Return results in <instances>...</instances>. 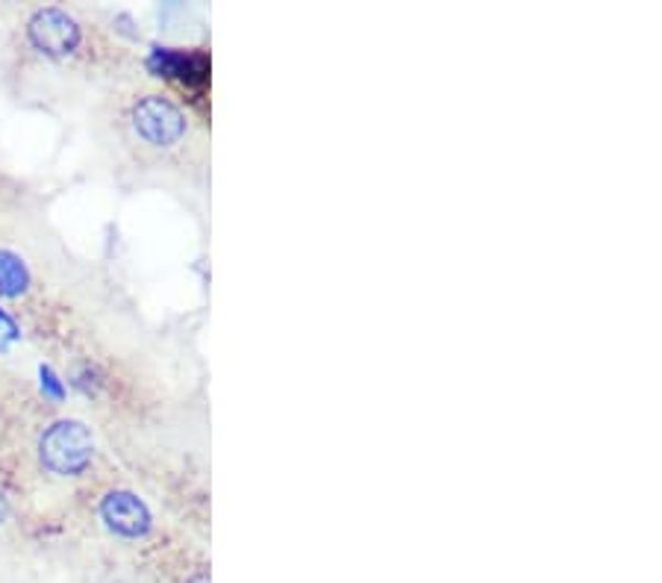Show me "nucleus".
<instances>
[{
    "instance_id": "obj_1",
    "label": "nucleus",
    "mask_w": 662,
    "mask_h": 583,
    "mask_svg": "<svg viewBox=\"0 0 662 583\" xmlns=\"http://www.w3.org/2000/svg\"><path fill=\"white\" fill-rule=\"evenodd\" d=\"M130 127L135 139L151 151H192V139H195L192 118L169 95H160V91L142 95L130 109Z\"/></svg>"
},
{
    "instance_id": "obj_2",
    "label": "nucleus",
    "mask_w": 662,
    "mask_h": 583,
    "mask_svg": "<svg viewBox=\"0 0 662 583\" xmlns=\"http://www.w3.org/2000/svg\"><path fill=\"white\" fill-rule=\"evenodd\" d=\"M95 436L83 422L63 419L54 422L39 440V460L56 477H77L91 466Z\"/></svg>"
},
{
    "instance_id": "obj_3",
    "label": "nucleus",
    "mask_w": 662,
    "mask_h": 583,
    "mask_svg": "<svg viewBox=\"0 0 662 583\" xmlns=\"http://www.w3.org/2000/svg\"><path fill=\"white\" fill-rule=\"evenodd\" d=\"M28 39L30 45L36 47L39 54H45L47 60H65L80 47L83 30L65 10H47L33 12V19L28 21Z\"/></svg>"
},
{
    "instance_id": "obj_4",
    "label": "nucleus",
    "mask_w": 662,
    "mask_h": 583,
    "mask_svg": "<svg viewBox=\"0 0 662 583\" xmlns=\"http://www.w3.org/2000/svg\"><path fill=\"white\" fill-rule=\"evenodd\" d=\"M100 519L121 539H139L151 530V510L139 495L127 489H116L100 501Z\"/></svg>"
},
{
    "instance_id": "obj_5",
    "label": "nucleus",
    "mask_w": 662,
    "mask_h": 583,
    "mask_svg": "<svg viewBox=\"0 0 662 583\" xmlns=\"http://www.w3.org/2000/svg\"><path fill=\"white\" fill-rule=\"evenodd\" d=\"M30 287V271L19 253L0 251V298H19Z\"/></svg>"
},
{
    "instance_id": "obj_6",
    "label": "nucleus",
    "mask_w": 662,
    "mask_h": 583,
    "mask_svg": "<svg viewBox=\"0 0 662 583\" xmlns=\"http://www.w3.org/2000/svg\"><path fill=\"white\" fill-rule=\"evenodd\" d=\"M7 519V501H3V495H0V521Z\"/></svg>"
}]
</instances>
